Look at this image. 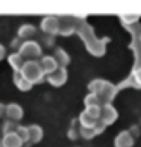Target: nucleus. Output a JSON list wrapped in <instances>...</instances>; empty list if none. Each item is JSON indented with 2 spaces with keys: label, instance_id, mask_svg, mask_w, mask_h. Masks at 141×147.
Listing matches in <instances>:
<instances>
[{
  "label": "nucleus",
  "instance_id": "obj_1",
  "mask_svg": "<svg viewBox=\"0 0 141 147\" xmlns=\"http://www.w3.org/2000/svg\"><path fill=\"white\" fill-rule=\"evenodd\" d=\"M23 73H24L26 79H28V78L30 79V74H34V76H32V80H36L38 79L36 76L41 74V70L38 68L36 62H28V65H24V68H23Z\"/></svg>",
  "mask_w": 141,
  "mask_h": 147
},
{
  "label": "nucleus",
  "instance_id": "obj_2",
  "mask_svg": "<svg viewBox=\"0 0 141 147\" xmlns=\"http://www.w3.org/2000/svg\"><path fill=\"white\" fill-rule=\"evenodd\" d=\"M55 62L56 61H55V59H52V58H44V59H43V67H44L46 71L50 73V71H53V70L56 68V64Z\"/></svg>",
  "mask_w": 141,
  "mask_h": 147
},
{
  "label": "nucleus",
  "instance_id": "obj_3",
  "mask_svg": "<svg viewBox=\"0 0 141 147\" xmlns=\"http://www.w3.org/2000/svg\"><path fill=\"white\" fill-rule=\"evenodd\" d=\"M8 111H9V115L12 118H20L21 117V109H20V106H17V105H11L8 108Z\"/></svg>",
  "mask_w": 141,
  "mask_h": 147
},
{
  "label": "nucleus",
  "instance_id": "obj_4",
  "mask_svg": "<svg viewBox=\"0 0 141 147\" xmlns=\"http://www.w3.org/2000/svg\"><path fill=\"white\" fill-rule=\"evenodd\" d=\"M11 64H12V67L14 68H20V55H17V56H15V55H12V56H11Z\"/></svg>",
  "mask_w": 141,
  "mask_h": 147
}]
</instances>
